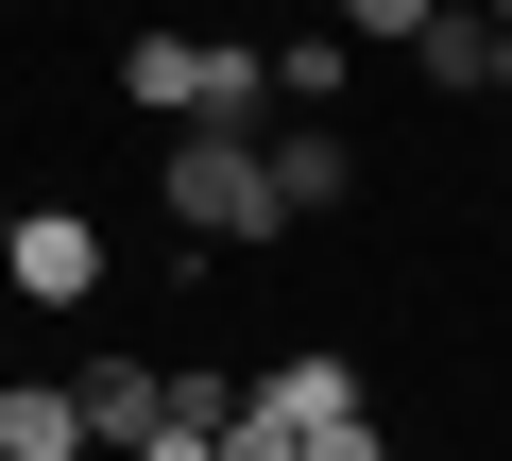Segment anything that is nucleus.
Returning a JSON list of instances; mask_svg holds the SVG:
<instances>
[{
    "label": "nucleus",
    "instance_id": "nucleus-5",
    "mask_svg": "<svg viewBox=\"0 0 512 461\" xmlns=\"http://www.w3.org/2000/svg\"><path fill=\"white\" fill-rule=\"evenodd\" d=\"M410 69H427V86H461V103H495V0H427Z\"/></svg>",
    "mask_w": 512,
    "mask_h": 461
},
{
    "label": "nucleus",
    "instance_id": "nucleus-3",
    "mask_svg": "<svg viewBox=\"0 0 512 461\" xmlns=\"http://www.w3.org/2000/svg\"><path fill=\"white\" fill-rule=\"evenodd\" d=\"M0 291H35V308H86V291H103V222H69V205H35L18 240H0Z\"/></svg>",
    "mask_w": 512,
    "mask_h": 461
},
{
    "label": "nucleus",
    "instance_id": "nucleus-7",
    "mask_svg": "<svg viewBox=\"0 0 512 461\" xmlns=\"http://www.w3.org/2000/svg\"><path fill=\"white\" fill-rule=\"evenodd\" d=\"M256 410H274V427H342V410H359V359H274Z\"/></svg>",
    "mask_w": 512,
    "mask_h": 461
},
{
    "label": "nucleus",
    "instance_id": "nucleus-1",
    "mask_svg": "<svg viewBox=\"0 0 512 461\" xmlns=\"http://www.w3.org/2000/svg\"><path fill=\"white\" fill-rule=\"evenodd\" d=\"M154 188H171L188 240H274V222H291V205H274V137H256V120H188Z\"/></svg>",
    "mask_w": 512,
    "mask_h": 461
},
{
    "label": "nucleus",
    "instance_id": "nucleus-12",
    "mask_svg": "<svg viewBox=\"0 0 512 461\" xmlns=\"http://www.w3.org/2000/svg\"><path fill=\"white\" fill-rule=\"evenodd\" d=\"M222 461H291V427H274V410H239V427H222Z\"/></svg>",
    "mask_w": 512,
    "mask_h": 461
},
{
    "label": "nucleus",
    "instance_id": "nucleus-8",
    "mask_svg": "<svg viewBox=\"0 0 512 461\" xmlns=\"http://www.w3.org/2000/svg\"><path fill=\"white\" fill-rule=\"evenodd\" d=\"M342 188H359V154H342L325 120H291V137H274V205L308 222V205H342Z\"/></svg>",
    "mask_w": 512,
    "mask_h": 461
},
{
    "label": "nucleus",
    "instance_id": "nucleus-11",
    "mask_svg": "<svg viewBox=\"0 0 512 461\" xmlns=\"http://www.w3.org/2000/svg\"><path fill=\"white\" fill-rule=\"evenodd\" d=\"M325 35H427V0H325Z\"/></svg>",
    "mask_w": 512,
    "mask_h": 461
},
{
    "label": "nucleus",
    "instance_id": "nucleus-2",
    "mask_svg": "<svg viewBox=\"0 0 512 461\" xmlns=\"http://www.w3.org/2000/svg\"><path fill=\"white\" fill-rule=\"evenodd\" d=\"M120 103H154L171 137L188 120H274V52H239V35H137L120 52Z\"/></svg>",
    "mask_w": 512,
    "mask_h": 461
},
{
    "label": "nucleus",
    "instance_id": "nucleus-4",
    "mask_svg": "<svg viewBox=\"0 0 512 461\" xmlns=\"http://www.w3.org/2000/svg\"><path fill=\"white\" fill-rule=\"evenodd\" d=\"M0 461H86V393L69 376H0Z\"/></svg>",
    "mask_w": 512,
    "mask_h": 461
},
{
    "label": "nucleus",
    "instance_id": "nucleus-14",
    "mask_svg": "<svg viewBox=\"0 0 512 461\" xmlns=\"http://www.w3.org/2000/svg\"><path fill=\"white\" fill-rule=\"evenodd\" d=\"M0 240H18V222H0Z\"/></svg>",
    "mask_w": 512,
    "mask_h": 461
},
{
    "label": "nucleus",
    "instance_id": "nucleus-10",
    "mask_svg": "<svg viewBox=\"0 0 512 461\" xmlns=\"http://www.w3.org/2000/svg\"><path fill=\"white\" fill-rule=\"evenodd\" d=\"M291 461H393V444H376V410H342V427H291Z\"/></svg>",
    "mask_w": 512,
    "mask_h": 461
},
{
    "label": "nucleus",
    "instance_id": "nucleus-9",
    "mask_svg": "<svg viewBox=\"0 0 512 461\" xmlns=\"http://www.w3.org/2000/svg\"><path fill=\"white\" fill-rule=\"evenodd\" d=\"M342 52H359V35H291V52H274V103H342Z\"/></svg>",
    "mask_w": 512,
    "mask_h": 461
},
{
    "label": "nucleus",
    "instance_id": "nucleus-13",
    "mask_svg": "<svg viewBox=\"0 0 512 461\" xmlns=\"http://www.w3.org/2000/svg\"><path fill=\"white\" fill-rule=\"evenodd\" d=\"M495 103H512V0H495Z\"/></svg>",
    "mask_w": 512,
    "mask_h": 461
},
{
    "label": "nucleus",
    "instance_id": "nucleus-6",
    "mask_svg": "<svg viewBox=\"0 0 512 461\" xmlns=\"http://www.w3.org/2000/svg\"><path fill=\"white\" fill-rule=\"evenodd\" d=\"M69 393H86V461H137V427H154L171 376H137V359H69Z\"/></svg>",
    "mask_w": 512,
    "mask_h": 461
}]
</instances>
